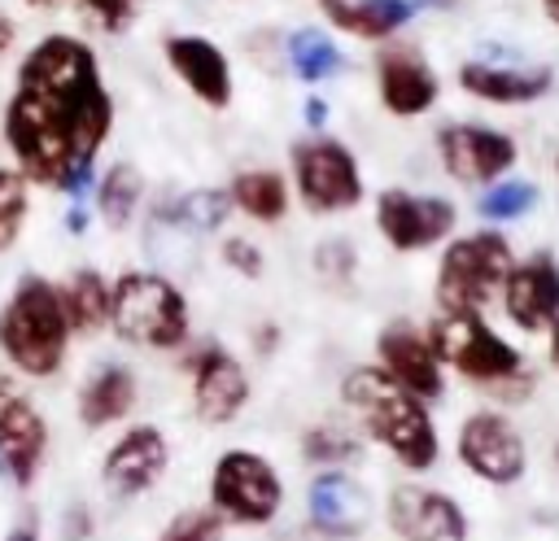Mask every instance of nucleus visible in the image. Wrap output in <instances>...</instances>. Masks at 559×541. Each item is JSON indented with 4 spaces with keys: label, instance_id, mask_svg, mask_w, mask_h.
<instances>
[{
    "label": "nucleus",
    "instance_id": "obj_1",
    "mask_svg": "<svg viewBox=\"0 0 559 541\" xmlns=\"http://www.w3.org/2000/svg\"><path fill=\"white\" fill-rule=\"evenodd\" d=\"M4 144L13 166L70 201L96 188V157L114 131V96L87 39L52 31L35 39L13 74L4 105Z\"/></svg>",
    "mask_w": 559,
    "mask_h": 541
},
{
    "label": "nucleus",
    "instance_id": "obj_2",
    "mask_svg": "<svg viewBox=\"0 0 559 541\" xmlns=\"http://www.w3.org/2000/svg\"><path fill=\"white\" fill-rule=\"evenodd\" d=\"M341 401L358 414L362 432L384 445L406 471H428L441 458V436L428 414V401H419L411 388H402L380 362L354 366L341 380Z\"/></svg>",
    "mask_w": 559,
    "mask_h": 541
},
{
    "label": "nucleus",
    "instance_id": "obj_3",
    "mask_svg": "<svg viewBox=\"0 0 559 541\" xmlns=\"http://www.w3.org/2000/svg\"><path fill=\"white\" fill-rule=\"evenodd\" d=\"M70 318L61 305V288L35 270H26L0 305V353L13 371L31 380H48L66 366L70 353Z\"/></svg>",
    "mask_w": 559,
    "mask_h": 541
},
{
    "label": "nucleus",
    "instance_id": "obj_4",
    "mask_svg": "<svg viewBox=\"0 0 559 541\" xmlns=\"http://www.w3.org/2000/svg\"><path fill=\"white\" fill-rule=\"evenodd\" d=\"M109 327L118 340L135 349H183L192 332V310L183 288L166 270H122L114 279V305H109Z\"/></svg>",
    "mask_w": 559,
    "mask_h": 541
},
{
    "label": "nucleus",
    "instance_id": "obj_5",
    "mask_svg": "<svg viewBox=\"0 0 559 541\" xmlns=\"http://www.w3.org/2000/svg\"><path fill=\"white\" fill-rule=\"evenodd\" d=\"M511 262H515L511 240L493 227L450 236L437 257V279H432L437 310H485L502 292Z\"/></svg>",
    "mask_w": 559,
    "mask_h": 541
},
{
    "label": "nucleus",
    "instance_id": "obj_6",
    "mask_svg": "<svg viewBox=\"0 0 559 541\" xmlns=\"http://www.w3.org/2000/svg\"><path fill=\"white\" fill-rule=\"evenodd\" d=\"M288 183H293V196L301 201V209L314 218L349 214L367 196L362 166H358L354 148L328 131H314L288 148Z\"/></svg>",
    "mask_w": 559,
    "mask_h": 541
},
{
    "label": "nucleus",
    "instance_id": "obj_7",
    "mask_svg": "<svg viewBox=\"0 0 559 541\" xmlns=\"http://www.w3.org/2000/svg\"><path fill=\"white\" fill-rule=\"evenodd\" d=\"M424 332H428L441 366L459 371L472 384L502 388V384L524 380V353L502 332H493L480 318V310H437Z\"/></svg>",
    "mask_w": 559,
    "mask_h": 541
},
{
    "label": "nucleus",
    "instance_id": "obj_8",
    "mask_svg": "<svg viewBox=\"0 0 559 541\" xmlns=\"http://www.w3.org/2000/svg\"><path fill=\"white\" fill-rule=\"evenodd\" d=\"M210 506L227 524L262 528L284 506V480L258 449H223L210 467Z\"/></svg>",
    "mask_w": 559,
    "mask_h": 541
},
{
    "label": "nucleus",
    "instance_id": "obj_9",
    "mask_svg": "<svg viewBox=\"0 0 559 541\" xmlns=\"http://www.w3.org/2000/svg\"><path fill=\"white\" fill-rule=\"evenodd\" d=\"M459 205L437 192H411V188H384L376 196V231L393 253H424L454 236Z\"/></svg>",
    "mask_w": 559,
    "mask_h": 541
},
{
    "label": "nucleus",
    "instance_id": "obj_10",
    "mask_svg": "<svg viewBox=\"0 0 559 541\" xmlns=\"http://www.w3.org/2000/svg\"><path fill=\"white\" fill-rule=\"evenodd\" d=\"M432 144H437L441 170L467 188H489L502 175H511L520 161V144L489 122H445L437 127Z\"/></svg>",
    "mask_w": 559,
    "mask_h": 541
},
{
    "label": "nucleus",
    "instance_id": "obj_11",
    "mask_svg": "<svg viewBox=\"0 0 559 541\" xmlns=\"http://www.w3.org/2000/svg\"><path fill=\"white\" fill-rule=\"evenodd\" d=\"M454 449H459V462L493 489H511L528 471V445L502 410H472L459 423Z\"/></svg>",
    "mask_w": 559,
    "mask_h": 541
},
{
    "label": "nucleus",
    "instance_id": "obj_12",
    "mask_svg": "<svg viewBox=\"0 0 559 541\" xmlns=\"http://www.w3.org/2000/svg\"><path fill=\"white\" fill-rule=\"evenodd\" d=\"M188 380H192V410L210 428L231 423L249 406V393H253L249 375H245V362L218 340H205V345L192 349Z\"/></svg>",
    "mask_w": 559,
    "mask_h": 541
},
{
    "label": "nucleus",
    "instance_id": "obj_13",
    "mask_svg": "<svg viewBox=\"0 0 559 541\" xmlns=\"http://www.w3.org/2000/svg\"><path fill=\"white\" fill-rule=\"evenodd\" d=\"M48 458V423L39 406L9 380L0 375V471L26 489Z\"/></svg>",
    "mask_w": 559,
    "mask_h": 541
},
{
    "label": "nucleus",
    "instance_id": "obj_14",
    "mask_svg": "<svg viewBox=\"0 0 559 541\" xmlns=\"http://www.w3.org/2000/svg\"><path fill=\"white\" fill-rule=\"evenodd\" d=\"M389 528L397 532V541H467V515L463 506L428 484H393L389 502H384Z\"/></svg>",
    "mask_w": 559,
    "mask_h": 541
},
{
    "label": "nucleus",
    "instance_id": "obj_15",
    "mask_svg": "<svg viewBox=\"0 0 559 541\" xmlns=\"http://www.w3.org/2000/svg\"><path fill=\"white\" fill-rule=\"evenodd\" d=\"M502 314L520 332H550L559 323V257L555 253H528L524 262H511L502 279Z\"/></svg>",
    "mask_w": 559,
    "mask_h": 541
},
{
    "label": "nucleus",
    "instance_id": "obj_16",
    "mask_svg": "<svg viewBox=\"0 0 559 541\" xmlns=\"http://www.w3.org/2000/svg\"><path fill=\"white\" fill-rule=\"evenodd\" d=\"M170 467V441L157 423H135L127 428L109 449H105V462H100V480L114 497H140L148 493Z\"/></svg>",
    "mask_w": 559,
    "mask_h": 541
},
{
    "label": "nucleus",
    "instance_id": "obj_17",
    "mask_svg": "<svg viewBox=\"0 0 559 541\" xmlns=\"http://www.w3.org/2000/svg\"><path fill=\"white\" fill-rule=\"evenodd\" d=\"M162 57L170 65V74L210 109H227L231 96H236V79H231V61L227 52L205 39V35H192V31H179V35H166L162 39Z\"/></svg>",
    "mask_w": 559,
    "mask_h": 541
},
{
    "label": "nucleus",
    "instance_id": "obj_18",
    "mask_svg": "<svg viewBox=\"0 0 559 541\" xmlns=\"http://www.w3.org/2000/svg\"><path fill=\"white\" fill-rule=\"evenodd\" d=\"M376 362L402 384L411 388L419 401H437L445 393V366L428 340V332H419L415 323H389L376 336Z\"/></svg>",
    "mask_w": 559,
    "mask_h": 541
},
{
    "label": "nucleus",
    "instance_id": "obj_19",
    "mask_svg": "<svg viewBox=\"0 0 559 541\" xmlns=\"http://www.w3.org/2000/svg\"><path fill=\"white\" fill-rule=\"evenodd\" d=\"M376 96L393 118H419L441 100V79L432 61L415 48H389L376 61Z\"/></svg>",
    "mask_w": 559,
    "mask_h": 541
},
{
    "label": "nucleus",
    "instance_id": "obj_20",
    "mask_svg": "<svg viewBox=\"0 0 559 541\" xmlns=\"http://www.w3.org/2000/svg\"><path fill=\"white\" fill-rule=\"evenodd\" d=\"M459 87L472 100L515 109V105H537L542 96H550L555 70L550 65H502V61H476L472 57L459 65Z\"/></svg>",
    "mask_w": 559,
    "mask_h": 541
},
{
    "label": "nucleus",
    "instance_id": "obj_21",
    "mask_svg": "<svg viewBox=\"0 0 559 541\" xmlns=\"http://www.w3.org/2000/svg\"><path fill=\"white\" fill-rule=\"evenodd\" d=\"M306 510H310V524L323 532V537H358L362 528H367V519H371V497H367V489L354 480V476H345V471H336V467H328V471H319L314 480H310V489H306Z\"/></svg>",
    "mask_w": 559,
    "mask_h": 541
},
{
    "label": "nucleus",
    "instance_id": "obj_22",
    "mask_svg": "<svg viewBox=\"0 0 559 541\" xmlns=\"http://www.w3.org/2000/svg\"><path fill=\"white\" fill-rule=\"evenodd\" d=\"M319 9L328 26H336L341 35L380 44L402 26H411V17L419 13V0H319Z\"/></svg>",
    "mask_w": 559,
    "mask_h": 541
},
{
    "label": "nucleus",
    "instance_id": "obj_23",
    "mask_svg": "<svg viewBox=\"0 0 559 541\" xmlns=\"http://www.w3.org/2000/svg\"><path fill=\"white\" fill-rule=\"evenodd\" d=\"M140 384L127 362H100L83 384H79V423L83 428H109L135 410Z\"/></svg>",
    "mask_w": 559,
    "mask_h": 541
},
{
    "label": "nucleus",
    "instance_id": "obj_24",
    "mask_svg": "<svg viewBox=\"0 0 559 541\" xmlns=\"http://www.w3.org/2000/svg\"><path fill=\"white\" fill-rule=\"evenodd\" d=\"M227 196H231V209L245 214L249 223L275 227V223H284V214L293 205V183H288V175H280L271 166H249V170L231 175Z\"/></svg>",
    "mask_w": 559,
    "mask_h": 541
},
{
    "label": "nucleus",
    "instance_id": "obj_25",
    "mask_svg": "<svg viewBox=\"0 0 559 541\" xmlns=\"http://www.w3.org/2000/svg\"><path fill=\"white\" fill-rule=\"evenodd\" d=\"M61 305L70 318L74 336H92L109 327V305H114V279H105L96 266H74L61 284Z\"/></svg>",
    "mask_w": 559,
    "mask_h": 541
},
{
    "label": "nucleus",
    "instance_id": "obj_26",
    "mask_svg": "<svg viewBox=\"0 0 559 541\" xmlns=\"http://www.w3.org/2000/svg\"><path fill=\"white\" fill-rule=\"evenodd\" d=\"M92 201H96V214L109 231H122L131 227V218L140 214V201H144V175L131 166V161H114L96 175V188H92Z\"/></svg>",
    "mask_w": 559,
    "mask_h": 541
},
{
    "label": "nucleus",
    "instance_id": "obj_27",
    "mask_svg": "<svg viewBox=\"0 0 559 541\" xmlns=\"http://www.w3.org/2000/svg\"><path fill=\"white\" fill-rule=\"evenodd\" d=\"M288 65L301 83H323L345 65V52L336 48V39L328 31L301 26V31L288 35Z\"/></svg>",
    "mask_w": 559,
    "mask_h": 541
},
{
    "label": "nucleus",
    "instance_id": "obj_28",
    "mask_svg": "<svg viewBox=\"0 0 559 541\" xmlns=\"http://www.w3.org/2000/svg\"><path fill=\"white\" fill-rule=\"evenodd\" d=\"M31 214V179L17 166H0V253H9Z\"/></svg>",
    "mask_w": 559,
    "mask_h": 541
},
{
    "label": "nucleus",
    "instance_id": "obj_29",
    "mask_svg": "<svg viewBox=\"0 0 559 541\" xmlns=\"http://www.w3.org/2000/svg\"><path fill=\"white\" fill-rule=\"evenodd\" d=\"M542 201L537 183L528 179H498L480 192V218L485 223H511V218H524L533 214V205Z\"/></svg>",
    "mask_w": 559,
    "mask_h": 541
},
{
    "label": "nucleus",
    "instance_id": "obj_30",
    "mask_svg": "<svg viewBox=\"0 0 559 541\" xmlns=\"http://www.w3.org/2000/svg\"><path fill=\"white\" fill-rule=\"evenodd\" d=\"M79 17L87 31L96 35H127L140 13H144V0H74Z\"/></svg>",
    "mask_w": 559,
    "mask_h": 541
},
{
    "label": "nucleus",
    "instance_id": "obj_31",
    "mask_svg": "<svg viewBox=\"0 0 559 541\" xmlns=\"http://www.w3.org/2000/svg\"><path fill=\"white\" fill-rule=\"evenodd\" d=\"M223 532H227V519L214 506H188L166 519L157 541H223Z\"/></svg>",
    "mask_w": 559,
    "mask_h": 541
},
{
    "label": "nucleus",
    "instance_id": "obj_32",
    "mask_svg": "<svg viewBox=\"0 0 559 541\" xmlns=\"http://www.w3.org/2000/svg\"><path fill=\"white\" fill-rule=\"evenodd\" d=\"M358 441L349 436V432H341V428H310L306 436H301V458L306 462H314V467H341V462H349V458H358Z\"/></svg>",
    "mask_w": 559,
    "mask_h": 541
},
{
    "label": "nucleus",
    "instance_id": "obj_33",
    "mask_svg": "<svg viewBox=\"0 0 559 541\" xmlns=\"http://www.w3.org/2000/svg\"><path fill=\"white\" fill-rule=\"evenodd\" d=\"M218 257H223L227 270H236V275H245V279H262V270H266L262 244H253V240H245V236H227V240L218 244Z\"/></svg>",
    "mask_w": 559,
    "mask_h": 541
},
{
    "label": "nucleus",
    "instance_id": "obj_34",
    "mask_svg": "<svg viewBox=\"0 0 559 541\" xmlns=\"http://www.w3.org/2000/svg\"><path fill=\"white\" fill-rule=\"evenodd\" d=\"M314 270L323 275V279H349L354 275V266H358V253H354V244L349 240H323L319 249H314Z\"/></svg>",
    "mask_w": 559,
    "mask_h": 541
},
{
    "label": "nucleus",
    "instance_id": "obj_35",
    "mask_svg": "<svg viewBox=\"0 0 559 541\" xmlns=\"http://www.w3.org/2000/svg\"><path fill=\"white\" fill-rule=\"evenodd\" d=\"M301 118H306V127L323 131V122H328V100H323V96H306V100H301Z\"/></svg>",
    "mask_w": 559,
    "mask_h": 541
},
{
    "label": "nucleus",
    "instance_id": "obj_36",
    "mask_svg": "<svg viewBox=\"0 0 559 541\" xmlns=\"http://www.w3.org/2000/svg\"><path fill=\"white\" fill-rule=\"evenodd\" d=\"M87 218H92V209H87V201L79 196V201L70 205V214H66V231H70V236H83V231H87Z\"/></svg>",
    "mask_w": 559,
    "mask_h": 541
},
{
    "label": "nucleus",
    "instance_id": "obj_37",
    "mask_svg": "<svg viewBox=\"0 0 559 541\" xmlns=\"http://www.w3.org/2000/svg\"><path fill=\"white\" fill-rule=\"evenodd\" d=\"M13 39H17V26H13V17H9V13H0V57L13 48Z\"/></svg>",
    "mask_w": 559,
    "mask_h": 541
},
{
    "label": "nucleus",
    "instance_id": "obj_38",
    "mask_svg": "<svg viewBox=\"0 0 559 541\" xmlns=\"http://www.w3.org/2000/svg\"><path fill=\"white\" fill-rule=\"evenodd\" d=\"M4 541H39V524H35V519H26V524H17Z\"/></svg>",
    "mask_w": 559,
    "mask_h": 541
},
{
    "label": "nucleus",
    "instance_id": "obj_39",
    "mask_svg": "<svg viewBox=\"0 0 559 541\" xmlns=\"http://www.w3.org/2000/svg\"><path fill=\"white\" fill-rule=\"evenodd\" d=\"M546 353H550V366H559V323L546 332Z\"/></svg>",
    "mask_w": 559,
    "mask_h": 541
},
{
    "label": "nucleus",
    "instance_id": "obj_40",
    "mask_svg": "<svg viewBox=\"0 0 559 541\" xmlns=\"http://www.w3.org/2000/svg\"><path fill=\"white\" fill-rule=\"evenodd\" d=\"M542 13H546L550 26H559V0H542Z\"/></svg>",
    "mask_w": 559,
    "mask_h": 541
},
{
    "label": "nucleus",
    "instance_id": "obj_41",
    "mask_svg": "<svg viewBox=\"0 0 559 541\" xmlns=\"http://www.w3.org/2000/svg\"><path fill=\"white\" fill-rule=\"evenodd\" d=\"M31 9H57V4H66V0H26Z\"/></svg>",
    "mask_w": 559,
    "mask_h": 541
},
{
    "label": "nucleus",
    "instance_id": "obj_42",
    "mask_svg": "<svg viewBox=\"0 0 559 541\" xmlns=\"http://www.w3.org/2000/svg\"><path fill=\"white\" fill-rule=\"evenodd\" d=\"M555 467H559V441H555Z\"/></svg>",
    "mask_w": 559,
    "mask_h": 541
},
{
    "label": "nucleus",
    "instance_id": "obj_43",
    "mask_svg": "<svg viewBox=\"0 0 559 541\" xmlns=\"http://www.w3.org/2000/svg\"><path fill=\"white\" fill-rule=\"evenodd\" d=\"M437 4H454V0H437Z\"/></svg>",
    "mask_w": 559,
    "mask_h": 541
},
{
    "label": "nucleus",
    "instance_id": "obj_44",
    "mask_svg": "<svg viewBox=\"0 0 559 541\" xmlns=\"http://www.w3.org/2000/svg\"><path fill=\"white\" fill-rule=\"evenodd\" d=\"M555 170H559V157H555Z\"/></svg>",
    "mask_w": 559,
    "mask_h": 541
}]
</instances>
